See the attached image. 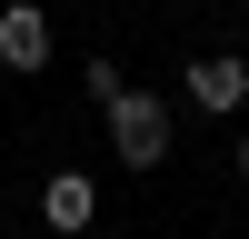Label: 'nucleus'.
Masks as SVG:
<instances>
[{
	"label": "nucleus",
	"mask_w": 249,
	"mask_h": 239,
	"mask_svg": "<svg viewBox=\"0 0 249 239\" xmlns=\"http://www.w3.org/2000/svg\"><path fill=\"white\" fill-rule=\"evenodd\" d=\"M239 179H249V130H239Z\"/></svg>",
	"instance_id": "obj_5"
},
{
	"label": "nucleus",
	"mask_w": 249,
	"mask_h": 239,
	"mask_svg": "<svg viewBox=\"0 0 249 239\" xmlns=\"http://www.w3.org/2000/svg\"><path fill=\"white\" fill-rule=\"evenodd\" d=\"M90 219H100V179H90V170H50V179H40V229L80 239Z\"/></svg>",
	"instance_id": "obj_3"
},
{
	"label": "nucleus",
	"mask_w": 249,
	"mask_h": 239,
	"mask_svg": "<svg viewBox=\"0 0 249 239\" xmlns=\"http://www.w3.org/2000/svg\"><path fill=\"white\" fill-rule=\"evenodd\" d=\"M50 60V10L40 0H10L0 10V70H40Z\"/></svg>",
	"instance_id": "obj_4"
},
{
	"label": "nucleus",
	"mask_w": 249,
	"mask_h": 239,
	"mask_svg": "<svg viewBox=\"0 0 249 239\" xmlns=\"http://www.w3.org/2000/svg\"><path fill=\"white\" fill-rule=\"evenodd\" d=\"M239 30H249V10H239Z\"/></svg>",
	"instance_id": "obj_6"
},
{
	"label": "nucleus",
	"mask_w": 249,
	"mask_h": 239,
	"mask_svg": "<svg viewBox=\"0 0 249 239\" xmlns=\"http://www.w3.org/2000/svg\"><path fill=\"white\" fill-rule=\"evenodd\" d=\"M100 120H110L120 170H160V159H170V100L160 90H130V80H120V90L100 100Z\"/></svg>",
	"instance_id": "obj_1"
},
{
	"label": "nucleus",
	"mask_w": 249,
	"mask_h": 239,
	"mask_svg": "<svg viewBox=\"0 0 249 239\" xmlns=\"http://www.w3.org/2000/svg\"><path fill=\"white\" fill-rule=\"evenodd\" d=\"M179 90H190V110H199V120H219V110H249V60H239V50H190Z\"/></svg>",
	"instance_id": "obj_2"
}]
</instances>
